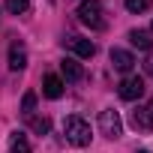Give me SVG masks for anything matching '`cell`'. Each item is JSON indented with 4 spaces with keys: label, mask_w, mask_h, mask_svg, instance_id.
<instances>
[{
    "label": "cell",
    "mask_w": 153,
    "mask_h": 153,
    "mask_svg": "<svg viewBox=\"0 0 153 153\" xmlns=\"http://www.w3.org/2000/svg\"><path fill=\"white\" fill-rule=\"evenodd\" d=\"M27 66V48L21 45V42H12L9 45V69H24Z\"/></svg>",
    "instance_id": "cell-6"
},
{
    "label": "cell",
    "mask_w": 153,
    "mask_h": 153,
    "mask_svg": "<svg viewBox=\"0 0 153 153\" xmlns=\"http://www.w3.org/2000/svg\"><path fill=\"white\" fill-rule=\"evenodd\" d=\"M33 108H36V93H24V99H21V111H24V114H33Z\"/></svg>",
    "instance_id": "cell-16"
},
{
    "label": "cell",
    "mask_w": 153,
    "mask_h": 153,
    "mask_svg": "<svg viewBox=\"0 0 153 153\" xmlns=\"http://www.w3.org/2000/svg\"><path fill=\"white\" fill-rule=\"evenodd\" d=\"M78 18H81V24H87L90 30H102V27H105L102 3H99V0H84V3L78 6Z\"/></svg>",
    "instance_id": "cell-2"
},
{
    "label": "cell",
    "mask_w": 153,
    "mask_h": 153,
    "mask_svg": "<svg viewBox=\"0 0 153 153\" xmlns=\"http://www.w3.org/2000/svg\"><path fill=\"white\" fill-rule=\"evenodd\" d=\"M126 9L129 12H144V9H150V0H126Z\"/></svg>",
    "instance_id": "cell-15"
},
{
    "label": "cell",
    "mask_w": 153,
    "mask_h": 153,
    "mask_svg": "<svg viewBox=\"0 0 153 153\" xmlns=\"http://www.w3.org/2000/svg\"><path fill=\"white\" fill-rule=\"evenodd\" d=\"M141 93H144V78L141 75H126L120 81V99L135 102V99H141Z\"/></svg>",
    "instance_id": "cell-4"
},
{
    "label": "cell",
    "mask_w": 153,
    "mask_h": 153,
    "mask_svg": "<svg viewBox=\"0 0 153 153\" xmlns=\"http://www.w3.org/2000/svg\"><path fill=\"white\" fill-rule=\"evenodd\" d=\"M99 129H102V135H105V138H120V135H123L120 114H117L114 108H105V111L99 114Z\"/></svg>",
    "instance_id": "cell-3"
},
{
    "label": "cell",
    "mask_w": 153,
    "mask_h": 153,
    "mask_svg": "<svg viewBox=\"0 0 153 153\" xmlns=\"http://www.w3.org/2000/svg\"><path fill=\"white\" fill-rule=\"evenodd\" d=\"M27 6H30V0H6V9H9L12 15H21V12H27Z\"/></svg>",
    "instance_id": "cell-14"
},
{
    "label": "cell",
    "mask_w": 153,
    "mask_h": 153,
    "mask_svg": "<svg viewBox=\"0 0 153 153\" xmlns=\"http://www.w3.org/2000/svg\"><path fill=\"white\" fill-rule=\"evenodd\" d=\"M60 72H63V78H66V81H81V78H84L81 63H78V60H72V57H66V60L60 63Z\"/></svg>",
    "instance_id": "cell-8"
},
{
    "label": "cell",
    "mask_w": 153,
    "mask_h": 153,
    "mask_svg": "<svg viewBox=\"0 0 153 153\" xmlns=\"http://www.w3.org/2000/svg\"><path fill=\"white\" fill-rule=\"evenodd\" d=\"M66 45L78 54V57H93V51H96V45L90 42V39H81V36H72V39H66Z\"/></svg>",
    "instance_id": "cell-9"
},
{
    "label": "cell",
    "mask_w": 153,
    "mask_h": 153,
    "mask_svg": "<svg viewBox=\"0 0 153 153\" xmlns=\"http://www.w3.org/2000/svg\"><path fill=\"white\" fill-rule=\"evenodd\" d=\"M138 153H147V150H138Z\"/></svg>",
    "instance_id": "cell-17"
},
{
    "label": "cell",
    "mask_w": 153,
    "mask_h": 153,
    "mask_svg": "<svg viewBox=\"0 0 153 153\" xmlns=\"http://www.w3.org/2000/svg\"><path fill=\"white\" fill-rule=\"evenodd\" d=\"M42 93L48 99H60L63 96V81L57 78V75H45V78H42Z\"/></svg>",
    "instance_id": "cell-10"
},
{
    "label": "cell",
    "mask_w": 153,
    "mask_h": 153,
    "mask_svg": "<svg viewBox=\"0 0 153 153\" xmlns=\"http://www.w3.org/2000/svg\"><path fill=\"white\" fill-rule=\"evenodd\" d=\"M30 129L39 132V135H45V132L51 129V123H48V117H30Z\"/></svg>",
    "instance_id": "cell-13"
},
{
    "label": "cell",
    "mask_w": 153,
    "mask_h": 153,
    "mask_svg": "<svg viewBox=\"0 0 153 153\" xmlns=\"http://www.w3.org/2000/svg\"><path fill=\"white\" fill-rule=\"evenodd\" d=\"M132 126L138 132H153V99L144 102V105H138L132 111Z\"/></svg>",
    "instance_id": "cell-5"
},
{
    "label": "cell",
    "mask_w": 153,
    "mask_h": 153,
    "mask_svg": "<svg viewBox=\"0 0 153 153\" xmlns=\"http://www.w3.org/2000/svg\"><path fill=\"white\" fill-rule=\"evenodd\" d=\"M63 135H66V141L69 144H75V147H87L90 144V123L87 120H81L78 114H69L66 120H63Z\"/></svg>",
    "instance_id": "cell-1"
},
{
    "label": "cell",
    "mask_w": 153,
    "mask_h": 153,
    "mask_svg": "<svg viewBox=\"0 0 153 153\" xmlns=\"http://www.w3.org/2000/svg\"><path fill=\"white\" fill-rule=\"evenodd\" d=\"M129 42H132L135 48H141V51H150V48H153V39H150L147 30H129Z\"/></svg>",
    "instance_id": "cell-11"
},
{
    "label": "cell",
    "mask_w": 153,
    "mask_h": 153,
    "mask_svg": "<svg viewBox=\"0 0 153 153\" xmlns=\"http://www.w3.org/2000/svg\"><path fill=\"white\" fill-rule=\"evenodd\" d=\"M111 63H114V69H120V72H132L135 57H132L129 51H123V48H111Z\"/></svg>",
    "instance_id": "cell-7"
},
{
    "label": "cell",
    "mask_w": 153,
    "mask_h": 153,
    "mask_svg": "<svg viewBox=\"0 0 153 153\" xmlns=\"http://www.w3.org/2000/svg\"><path fill=\"white\" fill-rule=\"evenodd\" d=\"M9 153H30V141L24 132H12L9 135Z\"/></svg>",
    "instance_id": "cell-12"
}]
</instances>
